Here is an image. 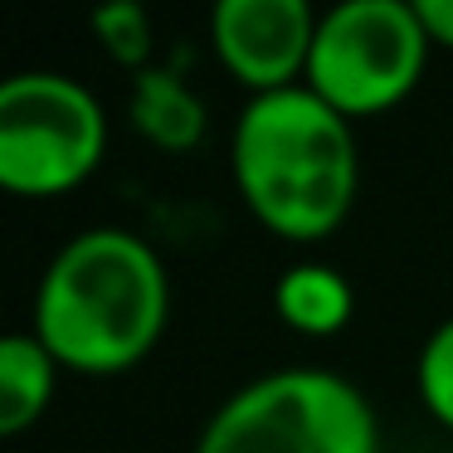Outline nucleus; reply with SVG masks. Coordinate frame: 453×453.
Masks as SVG:
<instances>
[{
    "mask_svg": "<svg viewBox=\"0 0 453 453\" xmlns=\"http://www.w3.org/2000/svg\"><path fill=\"white\" fill-rule=\"evenodd\" d=\"M166 317L171 278L161 254L127 229L98 225L44 268L30 332L69 371L118 375L157 351Z\"/></svg>",
    "mask_w": 453,
    "mask_h": 453,
    "instance_id": "nucleus-1",
    "label": "nucleus"
},
{
    "mask_svg": "<svg viewBox=\"0 0 453 453\" xmlns=\"http://www.w3.org/2000/svg\"><path fill=\"white\" fill-rule=\"evenodd\" d=\"M234 186L264 229L293 244L326 239L351 215L361 186L351 118L307 83L249 98L234 122Z\"/></svg>",
    "mask_w": 453,
    "mask_h": 453,
    "instance_id": "nucleus-2",
    "label": "nucleus"
},
{
    "mask_svg": "<svg viewBox=\"0 0 453 453\" xmlns=\"http://www.w3.org/2000/svg\"><path fill=\"white\" fill-rule=\"evenodd\" d=\"M196 453H380V424L356 380L288 365L229 395Z\"/></svg>",
    "mask_w": 453,
    "mask_h": 453,
    "instance_id": "nucleus-3",
    "label": "nucleus"
},
{
    "mask_svg": "<svg viewBox=\"0 0 453 453\" xmlns=\"http://www.w3.org/2000/svg\"><path fill=\"white\" fill-rule=\"evenodd\" d=\"M108 147V118L79 79L15 73L0 83V186L50 200L83 186Z\"/></svg>",
    "mask_w": 453,
    "mask_h": 453,
    "instance_id": "nucleus-4",
    "label": "nucleus"
},
{
    "mask_svg": "<svg viewBox=\"0 0 453 453\" xmlns=\"http://www.w3.org/2000/svg\"><path fill=\"white\" fill-rule=\"evenodd\" d=\"M429 50L414 0H346L317 20L307 88L342 118H371L410 98Z\"/></svg>",
    "mask_w": 453,
    "mask_h": 453,
    "instance_id": "nucleus-5",
    "label": "nucleus"
},
{
    "mask_svg": "<svg viewBox=\"0 0 453 453\" xmlns=\"http://www.w3.org/2000/svg\"><path fill=\"white\" fill-rule=\"evenodd\" d=\"M317 20L307 0H219L210 15L215 54L249 93H278L307 83L317 44Z\"/></svg>",
    "mask_w": 453,
    "mask_h": 453,
    "instance_id": "nucleus-6",
    "label": "nucleus"
},
{
    "mask_svg": "<svg viewBox=\"0 0 453 453\" xmlns=\"http://www.w3.org/2000/svg\"><path fill=\"white\" fill-rule=\"evenodd\" d=\"M273 307L293 332L336 336L356 312V288L332 264H293L273 288Z\"/></svg>",
    "mask_w": 453,
    "mask_h": 453,
    "instance_id": "nucleus-7",
    "label": "nucleus"
},
{
    "mask_svg": "<svg viewBox=\"0 0 453 453\" xmlns=\"http://www.w3.org/2000/svg\"><path fill=\"white\" fill-rule=\"evenodd\" d=\"M132 122L161 151H190L205 137V103L171 69H142L132 83Z\"/></svg>",
    "mask_w": 453,
    "mask_h": 453,
    "instance_id": "nucleus-8",
    "label": "nucleus"
},
{
    "mask_svg": "<svg viewBox=\"0 0 453 453\" xmlns=\"http://www.w3.org/2000/svg\"><path fill=\"white\" fill-rule=\"evenodd\" d=\"M59 361L35 332H11L0 342V434H25L54 400Z\"/></svg>",
    "mask_w": 453,
    "mask_h": 453,
    "instance_id": "nucleus-9",
    "label": "nucleus"
},
{
    "mask_svg": "<svg viewBox=\"0 0 453 453\" xmlns=\"http://www.w3.org/2000/svg\"><path fill=\"white\" fill-rule=\"evenodd\" d=\"M414 385H419V400L429 404L434 419H439L443 429H453V317L434 326L429 342L419 346Z\"/></svg>",
    "mask_w": 453,
    "mask_h": 453,
    "instance_id": "nucleus-10",
    "label": "nucleus"
},
{
    "mask_svg": "<svg viewBox=\"0 0 453 453\" xmlns=\"http://www.w3.org/2000/svg\"><path fill=\"white\" fill-rule=\"evenodd\" d=\"M93 30H98L103 50L118 64H132V69H147L151 59V15L142 11L137 0H112L93 15Z\"/></svg>",
    "mask_w": 453,
    "mask_h": 453,
    "instance_id": "nucleus-11",
    "label": "nucleus"
},
{
    "mask_svg": "<svg viewBox=\"0 0 453 453\" xmlns=\"http://www.w3.org/2000/svg\"><path fill=\"white\" fill-rule=\"evenodd\" d=\"M414 11L434 50H453V0H414Z\"/></svg>",
    "mask_w": 453,
    "mask_h": 453,
    "instance_id": "nucleus-12",
    "label": "nucleus"
}]
</instances>
